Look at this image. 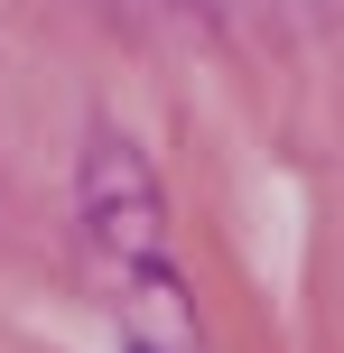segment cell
<instances>
[{
	"mask_svg": "<svg viewBox=\"0 0 344 353\" xmlns=\"http://www.w3.org/2000/svg\"><path fill=\"white\" fill-rule=\"evenodd\" d=\"M84 223H93V242H103L121 270L168 261V205H159L149 168L130 159L121 140H93V159H84Z\"/></svg>",
	"mask_w": 344,
	"mask_h": 353,
	"instance_id": "6da1fadb",
	"label": "cell"
}]
</instances>
